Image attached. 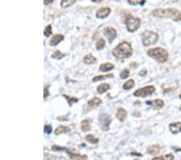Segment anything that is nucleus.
Returning <instances> with one entry per match:
<instances>
[{
  "mask_svg": "<svg viewBox=\"0 0 181 160\" xmlns=\"http://www.w3.org/2000/svg\"><path fill=\"white\" fill-rule=\"evenodd\" d=\"M152 15L160 18H170L174 21H181V11L175 8H159L152 12Z\"/></svg>",
  "mask_w": 181,
  "mask_h": 160,
  "instance_id": "obj_1",
  "label": "nucleus"
},
{
  "mask_svg": "<svg viewBox=\"0 0 181 160\" xmlns=\"http://www.w3.org/2000/svg\"><path fill=\"white\" fill-rule=\"evenodd\" d=\"M132 47L130 43L126 41L120 43L113 49V55L119 59H124L132 55Z\"/></svg>",
  "mask_w": 181,
  "mask_h": 160,
  "instance_id": "obj_2",
  "label": "nucleus"
},
{
  "mask_svg": "<svg viewBox=\"0 0 181 160\" xmlns=\"http://www.w3.org/2000/svg\"><path fill=\"white\" fill-rule=\"evenodd\" d=\"M147 55L161 63L167 62L168 59V56H169L168 52L165 49L160 48V47L149 49L147 51Z\"/></svg>",
  "mask_w": 181,
  "mask_h": 160,
  "instance_id": "obj_3",
  "label": "nucleus"
},
{
  "mask_svg": "<svg viewBox=\"0 0 181 160\" xmlns=\"http://www.w3.org/2000/svg\"><path fill=\"white\" fill-rule=\"evenodd\" d=\"M159 35L152 31H145L142 34V41L144 46H150L157 42Z\"/></svg>",
  "mask_w": 181,
  "mask_h": 160,
  "instance_id": "obj_4",
  "label": "nucleus"
},
{
  "mask_svg": "<svg viewBox=\"0 0 181 160\" xmlns=\"http://www.w3.org/2000/svg\"><path fill=\"white\" fill-rule=\"evenodd\" d=\"M125 24L130 33H134L139 29L140 26V20L139 18H135V17L130 15L126 19Z\"/></svg>",
  "mask_w": 181,
  "mask_h": 160,
  "instance_id": "obj_5",
  "label": "nucleus"
},
{
  "mask_svg": "<svg viewBox=\"0 0 181 160\" xmlns=\"http://www.w3.org/2000/svg\"><path fill=\"white\" fill-rule=\"evenodd\" d=\"M98 121L100 123V126L104 131H108L110 129V125L111 124V118L106 113H101L99 115Z\"/></svg>",
  "mask_w": 181,
  "mask_h": 160,
  "instance_id": "obj_6",
  "label": "nucleus"
},
{
  "mask_svg": "<svg viewBox=\"0 0 181 160\" xmlns=\"http://www.w3.org/2000/svg\"><path fill=\"white\" fill-rule=\"evenodd\" d=\"M154 91H155V88L154 86H147L145 88L138 89L137 91H134V96L137 97H146L154 93Z\"/></svg>",
  "mask_w": 181,
  "mask_h": 160,
  "instance_id": "obj_7",
  "label": "nucleus"
},
{
  "mask_svg": "<svg viewBox=\"0 0 181 160\" xmlns=\"http://www.w3.org/2000/svg\"><path fill=\"white\" fill-rule=\"evenodd\" d=\"M104 35L107 37V39L109 41V42L112 43L113 40L117 37V31L112 27H106L104 29Z\"/></svg>",
  "mask_w": 181,
  "mask_h": 160,
  "instance_id": "obj_8",
  "label": "nucleus"
},
{
  "mask_svg": "<svg viewBox=\"0 0 181 160\" xmlns=\"http://www.w3.org/2000/svg\"><path fill=\"white\" fill-rule=\"evenodd\" d=\"M110 12H111V9H110V7H101V8H100L97 12L96 16L100 19L106 18V17H107L108 15H110Z\"/></svg>",
  "mask_w": 181,
  "mask_h": 160,
  "instance_id": "obj_9",
  "label": "nucleus"
},
{
  "mask_svg": "<svg viewBox=\"0 0 181 160\" xmlns=\"http://www.w3.org/2000/svg\"><path fill=\"white\" fill-rule=\"evenodd\" d=\"M126 117H127V112H126L124 109L119 108V109H118V111H117V113H116V117H117V119H119L121 122H123V121L126 119Z\"/></svg>",
  "mask_w": 181,
  "mask_h": 160,
  "instance_id": "obj_10",
  "label": "nucleus"
},
{
  "mask_svg": "<svg viewBox=\"0 0 181 160\" xmlns=\"http://www.w3.org/2000/svg\"><path fill=\"white\" fill-rule=\"evenodd\" d=\"M63 40H64V36H63V35L56 34V35H54V36L52 37L49 44H50L51 46H57L60 42H61Z\"/></svg>",
  "mask_w": 181,
  "mask_h": 160,
  "instance_id": "obj_11",
  "label": "nucleus"
},
{
  "mask_svg": "<svg viewBox=\"0 0 181 160\" xmlns=\"http://www.w3.org/2000/svg\"><path fill=\"white\" fill-rule=\"evenodd\" d=\"M91 122L92 121L90 119H85L80 122V126H81V130L84 132H87L91 130Z\"/></svg>",
  "mask_w": 181,
  "mask_h": 160,
  "instance_id": "obj_12",
  "label": "nucleus"
},
{
  "mask_svg": "<svg viewBox=\"0 0 181 160\" xmlns=\"http://www.w3.org/2000/svg\"><path fill=\"white\" fill-rule=\"evenodd\" d=\"M169 129L172 133H178L181 132V122H174L169 125Z\"/></svg>",
  "mask_w": 181,
  "mask_h": 160,
  "instance_id": "obj_13",
  "label": "nucleus"
},
{
  "mask_svg": "<svg viewBox=\"0 0 181 160\" xmlns=\"http://www.w3.org/2000/svg\"><path fill=\"white\" fill-rule=\"evenodd\" d=\"M70 132V130L68 127L64 126V125H60L55 130V134L56 135H59L61 133H67Z\"/></svg>",
  "mask_w": 181,
  "mask_h": 160,
  "instance_id": "obj_14",
  "label": "nucleus"
},
{
  "mask_svg": "<svg viewBox=\"0 0 181 160\" xmlns=\"http://www.w3.org/2000/svg\"><path fill=\"white\" fill-rule=\"evenodd\" d=\"M113 67H113V64L107 62V63L101 64L99 70H100V71H102V72H107V71H110L111 70H113Z\"/></svg>",
  "mask_w": 181,
  "mask_h": 160,
  "instance_id": "obj_15",
  "label": "nucleus"
},
{
  "mask_svg": "<svg viewBox=\"0 0 181 160\" xmlns=\"http://www.w3.org/2000/svg\"><path fill=\"white\" fill-rule=\"evenodd\" d=\"M97 62V59H96L95 57H93L92 54H88L86 55L85 57H84V62L88 65H90V64H93Z\"/></svg>",
  "mask_w": 181,
  "mask_h": 160,
  "instance_id": "obj_16",
  "label": "nucleus"
},
{
  "mask_svg": "<svg viewBox=\"0 0 181 160\" xmlns=\"http://www.w3.org/2000/svg\"><path fill=\"white\" fill-rule=\"evenodd\" d=\"M110 88V86L108 83H102V84L99 85L97 88V91H98V93L102 94L107 91Z\"/></svg>",
  "mask_w": 181,
  "mask_h": 160,
  "instance_id": "obj_17",
  "label": "nucleus"
},
{
  "mask_svg": "<svg viewBox=\"0 0 181 160\" xmlns=\"http://www.w3.org/2000/svg\"><path fill=\"white\" fill-rule=\"evenodd\" d=\"M101 103V100L100 98L94 97V98H93L92 100H90L88 101V105H89V107H96V106L99 105Z\"/></svg>",
  "mask_w": 181,
  "mask_h": 160,
  "instance_id": "obj_18",
  "label": "nucleus"
},
{
  "mask_svg": "<svg viewBox=\"0 0 181 160\" xmlns=\"http://www.w3.org/2000/svg\"><path fill=\"white\" fill-rule=\"evenodd\" d=\"M159 151H160V147H159V146L154 145V146H151V147H149L148 150H147V152L152 154H156L159 152Z\"/></svg>",
  "mask_w": 181,
  "mask_h": 160,
  "instance_id": "obj_19",
  "label": "nucleus"
},
{
  "mask_svg": "<svg viewBox=\"0 0 181 160\" xmlns=\"http://www.w3.org/2000/svg\"><path fill=\"white\" fill-rule=\"evenodd\" d=\"M76 3L75 0H62L61 3H60V6L62 8H66V7H68L72 6L73 4H74Z\"/></svg>",
  "mask_w": 181,
  "mask_h": 160,
  "instance_id": "obj_20",
  "label": "nucleus"
},
{
  "mask_svg": "<svg viewBox=\"0 0 181 160\" xmlns=\"http://www.w3.org/2000/svg\"><path fill=\"white\" fill-rule=\"evenodd\" d=\"M85 140L87 142H90L92 144H97L99 142V139L98 138H95V137L92 135V134H89L85 137Z\"/></svg>",
  "mask_w": 181,
  "mask_h": 160,
  "instance_id": "obj_21",
  "label": "nucleus"
},
{
  "mask_svg": "<svg viewBox=\"0 0 181 160\" xmlns=\"http://www.w3.org/2000/svg\"><path fill=\"white\" fill-rule=\"evenodd\" d=\"M152 160H174V156L173 154H165L163 156H160V157H155L152 159Z\"/></svg>",
  "mask_w": 181,
  "mask_h": 160,
  "instance_id": "obj_22",
  "label": "nucleus"
},
{
  "mask_svg": "<svg viewBox=\"0 0 181 160\" xmlns=\"http://www.w3.org/2000/svg\"><path fill=\"white\" fill-rule=\"evenodd\" d=\"M113 74H108V75H106L95 76V77L93 79V81L98 82V81H100V80H102V79H108V78H113Z\"/></svg>",
  "mask_w": 181,
  "mask_h": 160,
  "instance_id": "obj_23",
  "label": "nucleus"
},
{
  "mask_svg": "<svg viewBox=\"0 0 181 160\" xmlns=\"http://www.w3.org/2000/svg\"><path fill=\"white\" fill-rule=\"evenodd\" d=\"M134 81L133 79H130V80H128L127 82L125 83L122 88H123L124 90H130L132 88H134Z\"/></svg>",
  "mask_w": 181,
  "mask_h": 160,
  "instance_id": "obj_24",
  "label": "nucleus"
},
{
  "mask_svg": "<svg viewBox=\"0 0 181 160\" xmlns=\"http://www.w3.org/2000/svg\"><path fill=\"white\" fill-rule=\"evenodd\" d=\"M63 96L65 97L66 100H68V105L70 106V107L73 105V103H77V102H78V99L76 98V97H69L68 96H67V95H63Z\"/></svg>",
  "mask_w": 181,
  "mask_h": 160,
  "instance_id": "obj_25",
  "label": "nucleus"
},
{
  "mask_svg": "<svg viewBox=\"0 0 181 160\" xmlns=\"http://www.w3.org/2000/svg\"><path fill=\"white\" fill-rule=\"evenodd\" d=\"M65 56H66L65 54H63V53H61V52L59 51V50L55 51L53 54H52V57L54 58V59H61V58L65 57Z\"/></svg>",
  "mask_w": 181,
  "mask_h": 160,
  "instance_id": "obj_26",
  "label": "nucleus"
},
{
  "mask_svg": "<svg viewBox=\"0 0 181 160\" xmlns=\"http://www.w3.org/2000/svg\"><path fill=\"white\" fill-rule=\"evenodd\" d=\"M105 46H106V41H105L104 39L102 38H100L98 40V41L97 42V49L98 50H101L102 49L104 48Z\"/></svg>",
  "mask_w": 181,
  "mask_h": 160,
  "instance_id": "obj_27",
  "label": "nucleus"
},
{
  "mask_svg": "<svg viewBox=\"0 0 181 160\" xmlns=\"http://www.w3.org/2000/svg\"><path fill=\"white\" fill-rule=\"evenodd\" d=\"M129 75H130L129 70H122V72H121V74H120V78L122 79H126V78H128Z\"/></svg>",
  "mask_w": 181,
  "mask_h": 160,
  "instance_id": "obj_28",
  "label": "nucleus"
},
{
  "mask_svg": "<svg viewBox=\"0 0 181 160\" xmlns=\"http://www.w3.org/2000/svg\"><path fill=\"white\" fill-rule=\"evenodd\" d=\"M52 33V26L51 25H48L45 30V36H49Z\"/></svg>",
  "mask_w": 181,
  "mask_h": 160,
  "instance_id": "obj_29",
  "label": "nucleus"
},
{
  "mask_svg": "<svg viewBox=\"0 0 181 160\" xmlns=\"http://www.w3.org/2000/svg\"><path fill=\"white\" fill-rule=\"evenodd\" d=\"M128 3L131 4V5H138V4H140V5H143L145 3V1H134V0H132V1H128Z\"/></svg>",
  "mask_w": 181,
  "mask_h": 160,
  "instance_id": "obj_30",
  "label": "nucleus"
},
{
  "mask_svg": "<svg viewBox=\"0 0 181 160\" xmlns=\"http://www.w3.org/2000/svg\"><path fill=\"white\" fill-rule=\"evenodd\" d=\"M52 132V128L49 125H45V133H48V134H50Z\"/></svg>",
  "mask_w": 181,
  "mask_h": 160,
  "instance_id": "obj_31",
  "label": "nucleus"
},
{
  "mask_svg": "<svg viewBox=\"0 0 181 160\" xmlns=\"http://www.w3.org/2000/svg\"><path fill=\"white\" fill-rule=\"evenodd\" d=\"M154 104H155V105L157 106L158 108H161L164 104V102L162 100H154Z\"/></svg>",
  "mask_w": 181,
  "mask_h": 160,
  "instance_id": "obj_32",
  "label": "nucleus"
},
{
  "mask_svg": "<svg viewBox=\"0 0 181 160\" xmlns=\"http://www.w3.org/2000/svg\"><path fill=\"white\" fill-rule=\"evenodd\" d=\"M48 88H49V86H47V87H45V91H44V97H45V98H47V97L49 96Z\"/></svg>",
  "mask_w": 181,
  "mask_h": 160,
  "instance_id": "obj_33",
  "label": "nucleus"
},
{
  "mask_svg": "<svg viewBox=\"0 0 181 160\" xmlns=\"http://www.w3.org/2000/svg\"><path fill=\"white\" fill-rule=\"evenodd\" d=\"M53 2L52 0H45V4H49V3H52Z\"/></svg>",
  "mask_w": 181,
  "mask_h": 160,
  "instance_id": "obj_34",
  "label": "nucleus"
},
{
  "mask_svg": "<svg viewBox=\"0 0 181 160\" xmlns=\"http://www.w3.org/2000/svg\"><path fill=\"white\" fill-rule=\"evenodd\" d=\"M176 151H181V149H177Z\"/></svg>",
  "mask_w": 181,
  "mask_h": 160,
  "instance_id": "obj_35",
  "label": "nucleus"
},
{
  "mask_svg": "<svg viewBox=\"0 0 181 160\" xmlns=\"http://www.w3.org/2000/svg\"><path fill=\"white\" fill-rule=\"evenodd\" d=\"M180 99H181V93L180 94Z\"/></svg>",
  "mask_w": 181,
  "mask_h": 160,
  "instance_id": "obj_36",
  "label": "nucleus"
},
{
  "mask_svg": "<svg viewBox=\"0 0 181 160\" xmlns=\"http://www.w3.org/2000/svg\"><path fill=\"white\" fill-rule=\"evenodd\" d=\"M180 110H181V106H180Z\"/></svg>",
  "mask_w": 181,
  "mask_h": 160,
  "instance_id": "obj_37",
  "label": "nucleus"
}]
</instances>
